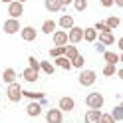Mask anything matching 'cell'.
<instances>
[{"label":"cell","instance_id":"6da1fadb","mask_svg":"<svg viewBox=\"0 0 123 123\" xmlns=\"http://www.w3.org/2000/svg\"><path fill=\"white\" fill-rule=\"evenodd\" d=\"M103 95L97 93V91H93V93H87L86 95V105L89 107V109H101L103 107Z\"/></svg>","mask_w":123,"mask_h":123},{"label":"cell","instance_id":"7a4b0ae2","mask_svg":"<svg viewBox=\"0 0 123 123\" xmlns=\"http://www.w3.org/2000/svg\"><path fill=\"white\" fill-rule=\"evenodd\" d=\"M6 97H8L12 103H18L20 99H22V87H20V83H18V81L8 83V89H6Z\"/></svg>","mask_w":123,"mask_h":123},{"label":"cell","instance_id":"3957f363","mask_svg":"<svg viewBox=\"0 0 123 123\" xmlns=\"http://www.w3.org/2000/svg\"><path fill=\"white\" fill-rule=\"evenodd\" d=\"M95 80H97V75H95V72H93V70H81V72H80V78H78L80 86H83V87L93 86Z\"/></svg>","mask_w":123,"mask_h":123},{"label":"cell","instance_id":"277c9868","mask_svg":"<svg viewBox=\"0 0 123 123\" xmlns=\"http://www.w3.org/2000/svg\"><path fill=\"white\" fill-rule=\"evenodd\" d=\"M20 22L16 20V18H8L2 24V30H4V34H8V36H12V34H16V32H20Z\"/></svg>","mask_w":123,"mask_h":123},{"label":"cell","instance_id":"5b68a950","mask_svg":"<svg viewBox=\"0 0 123 123\" xmlns=\"http://www.w3.org/2000/svg\"><path fill=\"white\" fill-rule=\"evenodd\" d=\"M83 40V28L80 26H72L70 30H68V42H72L74 46Z\"/></svg>","mask_w":123,"mask_h":123},{"label":"cell","instance_id":"8992f818","mask_svg":"<svg viewBox=\"0 0 123 123\" xmlns=\"http://www.w3.org/2000/svg\"><path fill=\"white\" fill-rule=\"evenodd\" d=\"M60 111H74L75 109V99L70 97V95H64L60 97V105H58Z\"/></svg>","mask_w":123,"mask_h":123},{"label":"cell","instance_id":"52a82bcc","mask_svg":"<svg viewBox=\"0 0 123 123\" xmlns=\"http://www.w3.org/2000/svg\"><path fill=\"white\" fill-rule=\"evenodd\" d=\"M8 14H10V18H20L22 14H24V4H20L16 2V0H12V2L8 4Z\"/></svg>","mask_w":123,"mask_h":123},{"label":"cell","instance_id":"ba28073f","mask_svg":"<svg viewBox=\"0 0 123 123\" xmlns=\"http://www.w3.org/2000/svg\"><path fill=\"white\" fill-rule=\"evenodd\" d=\"M20 36L24 42H34L36 36H38V30L34 26H24V28H20Z\"/></svg>","mask_w":123,"mask_h":123},{"label":"cell","instance_id":"9c48e42d","mask_svg":"<svg viewBox=\"0 0 123 123\" xmlns=\"http://www.w3.org/2000/svg\"><path fill=\"white\" fill-rule=\"evenodd\" d=\"M46 121H48V123H64V111H60V109H48V113H46Z\"/></svg>","mask_w":123,"mask_h":123},{"label":"cell","instance_id":"30bf717a","mask_svg":"<svg viewBox=\"0 0 123 123\" xmlns=\"http://www.w3.org/2000/svg\"><path fill=\"white\" fill-rule=\"evenodd\" d=\"M26 113H28V117H38L42 113V101H30L26 107Z\"/></svg>","mask_w":123,"mask_h":123},{"label":"cell","instance_id":"8fae6325","mask_svg":"<svg viewBox=\"0 0 123 123\" xmlns=\"http://www.w3.org/2000/svg\"><path fill=\"white\" fill-rule=\"evenodd\" d=\"M52 40L56 46H66L68 44V32H64V30H56V32L52 34Z\"/></svg>","mask_w":123,"mask_h":123},{"label":"cell","instance_id":"7c38bea8","mask_svg":"<svg viewBox=\"0 0 123 123\" xmlns=\"http://www.w3.org/2000/svg\"><path fill=\"white\" fill-rule=\"evenodd\" d=\"M97 40H99L101 46H111V44H115V36L111 32H99L97 34Z\"/></svg>","mask_w":123,"mask_h":123},{"label":"cell","instance_id":"4fadbf2b","mask_svg":"<svg viewBox=\"0 0 123 123\" xmlns=\"http://www.w3.org/2000/svg\"><path fill=\"white\" fill-rule=\"evenodd\" d=\"M2 81L6 86H8V83H14L16 81V70H14V68H6L2 72Z\"/></svg>","mask_w":123,"mask_h":123},{"label":"cell","instance_id":"5bb4252c","mask_svg":"<svg viewBox=\"0 0 123 123\" xmlns=\"http://www.w3.org/2000/svg\"><path fill=\"white\" fill-rule=\"evenodd\" d=\"M99 117H101V111L99 109H89L86 113V117H83V121L86 123H99Z\"/></svg>","mask_w":123,"mask_h":123},{"label":"cell","instance_id":"9a60e30c","mask_svg":"<svg viewBox=\"0 0 123 123\" xmlns=\"http://www.w3.org/2000/svg\"><path fill=\"white\" fill-rule=\"evenodd\" d=\"M58 24H60V28L70 30L72 26H75V22H74V16H72V14H64V16L60 18V22H58Z\"/></svg>","mask_w":123,"mask_h":123},{"label":"cell","instance_id":"2e32d148","mask_svg":"<svg viewBox=\"0 0 123 123\" xmlns=\"http://www.w3.org/2000/svg\"><path fill=\"white\" fill-rule=\"evenodd\" d=\"M44 4H46V10H48V12H60V10H64V8H62V0H44Z\"/></svg>","mask_w":123,"mask_h":123},{"label":"cell","instance_id":"e0dca14e","mask_svg":"<svg viewBox=\"0 0 123 123\" xmlns=\"http://www.w3.org/2000/svg\"><path fill=\"white\" fill-rule=\"evenodd\" d=\"M38 75H40V72H38V70H32V68H26V70H24V74H22V78H24L26 81H30V83H34V81L38 80Z\"/></svg>","mask_w":123,"mask_h":123},{"label":"cell","instance_id":"ac0fdd59","mask_svg":"<svg viewBox=\"0 0 123 123\" xmlns=\"http://www.w3.org/2000/svg\"><path fill=\"white\" fill-rule=\"evenodd\" d=\"M83 40H86V42H95L97 40V30L93 28V26H91V28H83Z\"/></svg>","mask_w":123,"mask_h":123},{"label":"cell","instance_id":"d6986e66","mask_svg":"<svg viewBox=\"0 0 123 123\" xmlns=\"http://www.w3.org/2000/svg\"><path fill=\"white\" fill-rule=\"evenodd\" d=\"M54 62H56V66L62 68V70H72V62L68 60L66 56H60V58H54Z\"/></svg>","mask_w":123,"mask_h":123},{"label":"cell","instance_id":"ffe728a7","mask_svg":"<svg viewBox=\"0 0 123 123\" xmlns=\"http://www.w3.org/2000/svg\"><path fill=\"white\" fill-rule=\"evenodd\" d=\"M22 97L34 99V101H44V93H40V91H22Z\"/></svg>","mask_w":123,"mask_h":123},{"label":"cell","instance_id":"44dd1931","mask_svg":"<svg viewBox=\"0 0 123 123\" xmlns=\"http://www.w3.org/2000/svg\"><path fill=\"white\" fill-rule=\"evenodd\" d=\"M103 60L107 62V64H113V66H117V62H119V56L115 52H103Z\"/></svg>","mask_w":123,"mask_h":123},{"label":"cell","instance_id":"7402d4cb","mask_svg":"<svg viewBox=\"0 0 123 123\" xmlns=\"http://www.w3.org/2000/svg\"><path fill=\"white\" fill-rule=\"evenodd\" d=\"M42 32L44 34H54V32H56V22H54V20H46L42 24Z\"/></svg>","mask_w":123,"mask_h":123},{"label":"cell","instance_id":"603a6c76","mask_svg":"<svg viewBox=\"0 0 123 123\" xmlns=\"http://www.w3.org/2000/svg\"><path fill=\"white\" fill-rule=\"evenodd\" d=\"M109 115H111V117L115 119V123L123 121V107H121V105H115V107H113V111H111Z\"/></svg>","mask_w":123,"mask_h":123},{"label":"cell","instance_id":"cb8c5ba5","mask_svg":"<svg viewBox=\"0 0 123 123\" xmlns=\"http://www.w3.org/2000/svg\"><path fill=\"white\" fill-rule=\"evenodd\" d=\"M78 48H75V46H66V50H64V56L68 58V60H74L75 56H78Z\"/></svg>","mask_w":123,"mask_h":123},{"label":"cell","instance_id":"d4e9b609","mask_svg":"<svg viewBox=\"0 0 123 123\" xmlns=\"http://www.w3.org/2000/svg\"><path fill=\"white\" fill-rule=\"evenodd\" d=\"M70 62H72V68H78V70H81L83 64H86V58H83L81 54H78V56H75L74 60H70Z\"/></svg>","mask_w":123,"mask_h":123},{"label":"cell","instance_id":"484cf974","mask_svg":"<svg viewBox=\"0 0 123 123\" xmlns=\"http://www.w3.org/2000/svg\"><path fill=\"white\" fill-rule=\"evenodd\" d=\"M119 24H121V22H119V18H117V16H109V18L105 20V26L109 28V30H115Z\"/></svg>","mask_w":123,"mask_h":123},{"label":"cell","instance_id":"4316f807","mask_svg":"<svg viewBox=\"0 0 123 123\" xmlns=\"http://www.w3.org/2000/svg\"><path fill=\"white\" fill-rule=\"evenodd\" d=\"M115 72H117V68H115L113 64H105V66H103V75H105V78L115 75Z\"/></svg>","mask_w":123,"mask_h":123},{"label":"cell","instance_id":"83f0119b","mask_svg":"<svg viewBox=\"0 0 123 123\" xmlns=\"http://www.w3.org/2000/svg\"><path fill=\"white\" fill-rule=\"evenodd\" d=\"M72 6H74V8L78 10V12H83V10L87 8V0H74Z\"/></svg>","mask_w":123,"mask_h":123},{"label":"cell","instance_id":"f1b7e54d","mask_svg":"<svg viewBox=\"0 0 123 123\" xmlns=\"http://www.w3.org/2000/svg\"><path fill=\"white\" fill-rule=\"evenodd\" d=\"M40 70H42L44 74L52 75V74H54V66L50 64V62H40Z\"/></svg>","mask_w":123,"mask_h":123},{"label":"cell","instance_id":"f546056e","mask_svg":"<svg viewBox=\"0 0 123 123\" xmlns=\"http://www.w3.org/2000/svg\"><path fill=\"white\" fill-rule=\"evenodd\" d=\"M64 50H66V46H56V48L50 50V56L52 58H60V56H64Z\"/></svg>","mask_w":123,"mask_h":123},{"label":"cell","instance_id":"4dcf8cb0","mask_svg":"<svg viewBox=\"0 0 123 123\" xmlns=\"http://www.w3.org/2000/svg\"><path fill=\"white\" fill-rule=\"evenodd\" d=\"M28 68H32V70H38V72H40V62H38L34 56H30V58H28Z\"/></svg>","mask_w":123,"mask_h":123},{"label":"cell","instance_id":"1f68e13d","mask_svg":"<svg viewBox=\"0 0 123 123\" xmlns=\"http://www.w3.org/2000/svg\"><path fill=\"white\" fill-rule=\"evenodd\" d=\"M99 123H115V119L111 117L109 113H101V117H99Z\"/></svg>","mask_w":123,"mask_h":123},{"label":"cell","instance_id":"d6a6232c","mask_svg":"<svg viewBox=\"0 0 123 123\" xmlns=\"http://www.w3.org/2000/svg\"><path fill=\"white\" fill-rule=\"evenodd\" d=\"M93 28L97 30V32H111V30H109V28L105 26V22H97V24H95Z\"/></svg>","mask_w":123,"mask_h":123},{"label":"cell","instance_id":"836d02e7","mask_svg":"<svg viewBox=\"0 0 123 123\" xmlns=\"http://www.w3.org/2000/svg\"><path fill=\"white\" fill-rule=\"evenodd\" d=\"M99 2H101L103 8H111V6H113V0H99Z\"/></svg>","mask_w":123,"mask_h":123},{"label":"cell","instance_id":"e575fe53","mask_svg":"<svg viewBox=\"0 0 123 123\" xmlns=\"http://www.w3.org/2000/svg\"><path fill=\"white\" fill-rule=\"evenodd\" d=\"M74 0H62V8H66V6H70Z\"/></svg>","mask_w":123,"mask_h":123},{"label":"cell","instance_id":"d590c367","mask_svg":"<svg viewBox=\"0 0 123 123\" xmlns=\"http://www.w3.org/2000/svg\"><path fill=\"white\" fill-rule=\"evenodd\" d=\"M115 6H119V8H123V0H113Z\"/></svg>","mask_w":123,"mask_h":123},{"label":"cell","instance_id":"8d00e7d4","mask_svg":"<svg viewBox=\"0 0 123 123\" xmlns=\"http://www.w3.org/2000/svg\"><path fill=\"white\" fill-rule=\"evenodd\" d=\"M0 2H4V4H10V2H12V0H0Z\"/></svg>","mask_w":123,"mask_h":123},{"label":"cell","instance_id":"74e56055","mask_svg":"<svg viewBox=\"0 0 123 123\" xmlns=\"http://www.w3.org/2000/svg\"><path fill=\"white\" fill-rule=\"evenodd\" d=\"M16 2H20V4H24V2H28V0H16Z\"/></svg>","mask_w":123,"mask_h":123}]
</instances>
